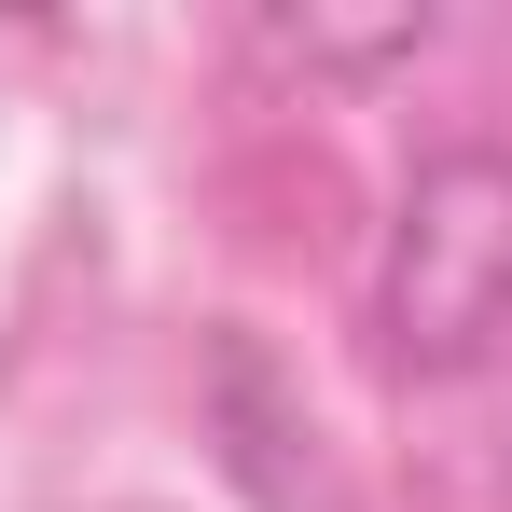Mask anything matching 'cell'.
<instances>
[{"label":"cell","instance_id":"obj_3","mask_svg":"<svg viewBox=\"0 0 512 512\" xmlns=\"http://www.w3.org/2000/svg\"><path fill=\"white\" fill-rule=\"evenodd\" d=\"M277 70H416L429 56V14H374V28H333V14H263L250 28Z\"/></svg>","mask_w":512,"mask_h":512},{"label":"cell","instance_id":"obj_1","mask_svg":"<svg viewBox=\"0 0 512 512\" xmlns=\"http://www.w3.org/2000/svg\"><path fill=\"white\" fill-rule=\"evenodd\" d=\"M374 346H388V374H485L512 346V153L499 139L416 153L388 250H374Z\"/></svg>","mask_w":512,"mask_h":512},{"label":"cell","instance_id":"obj_2","mask_svg":"<svg viewBox=\"0 0 512 512\" xmlns=\"http://www.w3.org/2000/svg\"><path fill=\"white\" fill-rule=\"evenodd\" d=\"M208 429H222V471H236L263 512H346L333 471H319V429H305V402H291V374L263 360V333L208 346Z\"/></svg>","mask_w":512,"mask_h":512}]
</instances>
